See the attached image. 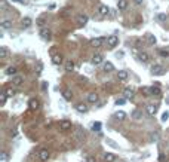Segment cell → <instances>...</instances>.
<instances>
[{
  "mask_svg": "<svg viewBox=\"0 0 169 162\" xmlns=\"http://www.w3.org/2000/svg\"><path fill=\"white\" fill-rule=\"evenodd\" d=\"M119 45V37L117 36H108L107 37V46L108 48H116Z\"/></svg>",
  "mask_w": 169,
  "mask_h": 162,
  "instance_id": "obj_1",
  "label": "cell"
},
{
  "mask_svg": "<svg viewBox=\"0 0 169 162\" xmlns=\"http://www.w3.org/2000/svg\"><path fill=\"white\" fill-rule=\"evenodd\" d=\"M104 40H105V37H94V39L91 40V45L94 48H100V46H102Z\"/></svg>",
  "mask_w": 169,
  "mask_h": 162,
  "instance_id": "obj_2",
  "label": "cell"
},
{
  "mask_svg": "<svg viewBox=\"0 0 169 162\" xmlns=\"http://www.w3.org/2000/svg\"><path fill=\"white\" fill-rule=\"evenodd\" d=\"M151 73L153 74H157V76H160V74H163L165 73V69L162 67L160 64H154V65H151Z\"/></svg>",
  "mask_w": 169,
  "mask_h": 162,
  "instance_id": "obj_3",
  "label": "cell"
},
{
  "mask_svg": "<svg viewBox=\"0 0 169 162\" xmlns=\"http://www.w3.org/2000/svg\"><path fill=\"white\" fill-rule=\"evenodd\" d=\"M37 156H39V159H40L42 162H48V159H49V152H48L46 149H42Z\"/></svg>",
  "mask_w": 169,
  "mask_h": 162,
  "instance_id": "obj_4",
  "label": "cell"
},
{
  "mask_svg": "<svg viewBox=\"0 0 169 162\" xmlns=\"http://www.w3.org/2000/svg\"><path fill=\"white\" fill-rule=\"evenodd\" d=\"M40 37L45 39V40H50L52 33H50V30H48V28H40Z\"/></svg>",
  "mask_w": 169,
  "mask_h": 162,
  "instance_id": "obj_5",
  "label": "cell"
},
{
  "mask_svg": "<svg viewBox=\"0 0 169 162\" xmlns=\"http://www.w3.org/2000/svg\"><path fill=\"white\" fill-rule=\"evenodd\" d=\"M102 61H104V57L101 55V54H95V55L92 57V61H91V63H92L94 65H100Z\"/></svg>",
  "mask_w": 169,
  "mask_h": 162,
  "instance_id": "obj_6",
  "label": "cell"
},
{
  "mask_svg": "<svg viewBox=\"0 0 169 162\" xmlns=\"http://www.w3.org/2000/svg\"><path fill=\"white\" fill-rule=\"evenodd\" d=\"M88 21H89V18H88V15H85V14H82V15H79V16H77V24L80 25V27L86 25Z\"/></svg>",
  "mask_w": 169,
  "mask_h": 162,
  "instance_id": "obj_7",
  "label": "cell"
},
{
  "mask_svg": "<svg viewBox=\"0 0 169 162\" xmlns=\"http://www.w3.org/2000/svg\"><path fill=\"white\" fill-rule=\"evenodd\" d=\"M145 111H147L150 116H154L156 113H157V107H156L154 104H148V106L145 107Z\"/></svg>",
  "mask_w": 169,
  "mask_h": 162,
  "instance_id": "obj_8",
  "label": "cell"
},
{
  "mask_svg": "<svg viewBox=\"0 0 169 162\" xmlns=\"http://www.w3.org/2000/svg\"><path fill=\"white\" fill-rule=\"evenodd\" d=\"M22 82H24V79L21 76H18V74H15L14 77H12V85H15V86H21Z\"/></svg>",
  "mask_w": 169,
  "mask_h": 162,
  "instance_id": "obj_9",
  "label": "cell"
},
{
  "mask_svg": "<svg viewBox=\"0 0 169 162\" xmlns=\"http://www.w3.org/2000/svg\"><path fill=\"white\" fill-rule=\"evenodd\" d=\"M128 77H129L128 71H125V70H119V73H117V79H119V80L125 82V80H128Z\"/></svg>",
  "mask_w": 169,
  "mask_h": 162,
  "instance_id": "obj_10",
  "label": "cell"
},
{
  "mask_svg": "<svg viewBox=\"0 0 169 162\" xmlns=\"http://www.w3.org/2000/svg\"><path fill=\"white\" fill-rule=\"evenodd\" d=\"M62 97H64L65 101H71V100H73V92H71L70 89H64V91H62Z\"/></svg>",
  "mask_w": 169,
  "mask_h": 162,
  "instance_id": "obj_11",
  "label": "cell"
},
{
  "mask_svg": "<svg viewBox=\"0 0 169 162\" xmlns=\"http://www.w3.org/2000/svg\"><path fill=\"white\" fill-rule=\"evenodd\" d=\"M131 116H132V119L139 120V119H142V111H141V110H138V109H135V110L131 113Z\"/></svg>",
  "mask_w": 169,
  "mask_h": 162,
  "instance_id": "obj_12",
  "label": "cell"
},
{
  "mask_svg": "<svg viewBox=\"0 0 169 162\" xmlns=\"http://www.w3.org/2000/svg\"><path fill=\"white\" fill-rule=\"evenodd\" d=\"M110 12V8L107 5H100V8H98V14L101 15H107Z\"/></svg>",
  "mask_w": 169,
  "mask_h": 162,
  "instance_id": "obj_13",
  "label": "cell"
},
{
  "mask_svg": "<svg viewBox=\"0 0 169 162\" xmlns=\"http://www.w3.org/2000/svg\"><path fill=\"white\" fill-rule=\"evenodd\" d=\"M60 128H61L62 131L70 130V128H71V122H70V120H62V122L60 124Z\"/></svg>",
  "mask_w": 169,
  "mask_h": 162,
  "instance_id": "obj_14",
  "label": "cell"
},
{
  "mask_svg": "<svg viewBox=\"0 0 169 162\" xmlns=\"http://www.w3.org/2000/svg\"><path fill=\"white\" fill-rule=\"evenodd\" d=\"M76 110H77L79 113H86V111H88V106H86V104H83V103H79L77 106H76Z\"/></svg>",
  "mask_w": 169,
  "mask_h": 162,
  "instance_id": "obj_15",
  "label": "cell"
},
{
  "mask_svg": "<svg viewBox=\"0 0 169 162\" xmlns=\"http://www.w3.org/2000/svg\"><path fill=\"white\" fill-rule=\"evenodd\" d=\"M28 106H30V109H31V110H36V109H39V106H40V103L37 101L36 98H33V100H30V103H28Z\"/></svg>",
  "mask_w": 169,
  "mask_h": 162,
  "instance_id": "obj_16",
  "label": "cell"
},
{
  "mask_svg": "<svg viewBox=\"0 0 169 162\" xmlns=\"http://www.w3.org/2000/svg\"><path fill=\"white\" fill-rule=\"evenodd\" d=\"M138 58H139V61H142V63H148V61H150V55H148L147 52H141V54L138 55Z\"/></svg>",
  "mask_w": 169,
  "mask_h": 162,
  "instance_id": "obj_17",
  "label": "cell"
},
{
  "mask_svg": "<svg viewBox=\"0 0 169 162\" xmlns=\"http://www.w3.org/2000/svg\"><path fill=\"white\" fill-rule=\"evenodd\" d=\"M98 100H100V97H98L95 92H94V94H89V97H88V101L91 103V104H95V103H98Z\"/></svg>",
  "mask_w": 169,
  "mask_h": 162,
  "instance_id": "obj_18",
  "label": "cell"
},
{
  "mask_svg": "<svg viewBox=\"0 0 169 162\" xmlns=\"http://www.w3.org/2000/svg\"><path fill=\"white\" fill-rule=\"evenodd\" d=\"M104 161L105 162H114L116 161V155H113V153H105V155H104Z\"/></svg>",
  "mask_w": 169,
  "mask_h": 162,
  "instance_id": "obj_19",
  "label": "cell"
},
{
  "mask_svg": "<svg viewBox=\"0 0 169 162\" xmlns=\"http://www.w3.org/2000/svg\"><path fill=\"white\" fill-rule=\"evenodd\" d=\"M114 118H116L117 120H125V119H126V113H125V111H122V110H120V111H116V113H114Z\"/></svg>",
  "mask_w": 169,
  "mask_h": 162,
  "instance_id": "obj_20",
  "label": "cell"
},
{
  "mask_svg": "<svg viewBox=\"0 0 169 162\" xmlns=\"http://www.w3.org/2000/svg\"><path fill=\"white\" fill-rule=\"evenodd\" d=\"M117 8H119L120 10H125L128 8V0H119V2H117Z\"/></svg>",
  "mask_w": 169,
  "mask_h": 162,
  "instance_id": "obj_21",
  "label": "cell"
},
{
  "mask_svg": "<svg viewBox=\"0 0 169 162\" xmlns=\"http://www.w3.org/2000/svg\"><path fill=\"white\" fill-rule=\"evenodd\" d=\"M0 25H2V28H3V30H8V28L12 27V21H9V19H3Z\"/></svg>",
  "mask_w": 169,
  "mask_h": 162,
  "instance_id": "obj_22",
  "label": "cell"
},
{
  "mask_svg": "<svg viewBox=\"0 0 169 162\" xmlns=\"http://www.w3.org/2000/svg\"><path fill=\"white\" fill-rule=\"evenodd\" d=\"M52 61H54V64H62V57L60 55V54H55L54 57H52Z\"/></svg>",
  "mask_w": 169,
  "mask_h": 162,
  "instance_id": "obj_23",
  "label": "cell"
},
{
  "mask_svg": "<svg viewBox=\"0 0 169 162\" xmlns=\"http://www.w3.org/2000/svg\"><path fill=\"white\" fill-rule=\"evenodd\" d=\"M8 55H9V49L6 46H2L0 48V58H6Z\"/></svg>",
  "mask_w": 169,
  "mask_h": 162,
  "instance_id": "obj_24",
  "label": "cell"
},
{
  "mask_svg": "<svg viewBox=\"0 0 169 162\" xmlns=\"http://www.w3.org/2000/svg\"><path fill=\"white\" fill-rule=\"evenodd\" d=\"M114 70V65L111 64L110 61H105L104 63V71H113Z\"/></svg>",
  "mask_w": 169,
  "mask_h": 162,
  "instance_id": "obj_25",
  "label": "cell"
},
{
  "mask_svg": "<svg viewBox=\"0 0 169 162\" xmlns=\"http://www.w3.org/2000/svg\"><path fill=\"white\" fill-rule=\"evenodd\" d=\"M65 70H67V71H73L74 70V63L73 61H65Z\"/></svg>",
  "mask_w": 169,
  "mask_h": 162,
  "instance_id": "obj_26",
  "label": "cell"
},
{
  "mask_svg": "<svg viewBox=\"0 0 169 162\" xmlns=\"http://www.w3.org/2000/svg\"><path fill=\"white\" fill-rule=\"evenodd\" d=\"M45 23H46V15H42V16H39V18L36 19V24L37 25H45Z\"/></svg>",
  "mask_w": 169,
  "mask_h": 162,
  "instance_id": "obj_27",
  "label": "cell"
},
{
  "mask_svg": "<svg viewBox=\"0 0 169 162\" xmlns=\"http://www.w3.org/2000/svg\"><path fill=\"white\" fill-rule=\"evenodd\" d=\"M159 83H156V86H151L150 88V92L153 94V95H160V88L157 86Z\"/></svg>",
  "mask_w": 169,
  "mask_h": 162,
  "instance_id": "obj_28",
  "label": "cell"
},
{
  "mask_svg": "<svg viewBox=\"0 0 169 162\" xmlns=\"http://www.w3.org/2000/svg\"><path fill=\"white\" fill-rule=\"evenodd\" d=\"M123 95H125V98H132L133 97V91L131 88H126L123 91Z\"/></svg>",
  "mask_w": 169,
  "mask_h": 162,
  "instance_id": "obj_29",
  "label": "cell"
},
{
  "mask_svg": "<svg viewBox=\"0 0 169 162\" xmlns=\"http://www.w3.org/2000/svg\"><path fill=\"white\" fill-rule=\"evenodd\" d=\"M147 42H148V45H156L157 40H156V37L153 36V34H148V36H147Z\"/></svg>",
  "mask_w": 169,
  "mask_h": 162,
  "instance_id": "obj_30",
  "label": "cell"
},
{
  "mask_svg": "<svg viewBox=\"0 0 169 162\" xmlns=\"http://www.w3.org/2000/svg\"><path fill=\"white\" fill-rule=\"evenodd\" d=\"M6 74L15 76V74H16V67H9V69H6Z\"/></svg>",
  "mask_w": 169,
  "mask_h": 162,
  "instance_id": "obj_31",
  "label": "cell"
},
{
  "mask_svg": "<svg viewBox=\"0 0 169 162\" xmlns=\"http://www.w3.org/2000/svg\"><path fill=\"white\" fill-rule=\"evenodd\" d=\"M31 18H28V16H25V18L22 19V25L24 27H30V25H31Z\"/></svg>",
  "mask_w": 169,
  "mask_h": 162,
  "instance_id": "obj_32",
  "label": "cell"
},
{
  "mask_svg": "<svg viewBox=\"0 0 169 162\" xmlns=\"http://www.w3.org/2000/svg\"><path fill=\"white\" fill-rule=\"evenodd\" d=\"M6 98H8V95H6V92H5V94H0V104H2V106H5V103H6Z\"/></svg>",
  "mask_w": 169,
  "mask_h": 162,
  "instance_id": "obj_33",
  "label": "cell"
},
{
  "mask_svg": "<svg viewBox=\"0 0 169 162\" xmlns=\"http://www.w3.org/2000/svg\"><path fill=\"white\" fill-rule=\"evenodd\" d=\"M91 128H92V131H100V130H101V124H100V122H96V124H92Z\"/></svg>",
  "mask_w": 169,
  "mask_h": 162,
  "instance_id": "obj_34",
  "label": "cell"
},
{
  "mask_svg": "<svg viewBox=\"0 0 169 162\" xmlns=\"http://www.w3.org/2000/svg\"><path fill=\"white\" fill-rule=\"evenodd\" d=\"M150 140H151V141H157V140H159V134H157V132H151V134H150Z\"/></svg>",
  "mask_w": 169,
  "mask_h": 162,
  "instance_id": "obj_35",
  "label": "cell"
},
{
  "mask_svg": "<svg viewBox=\"0 0 169 162\" xmlns=\"http://www.w3.org/2000/svg\"><path fill=\"white\" fill-rule=\"evenodd\" d=\"M5 92H6V95H8V97H14V95H15V91L12 88H8Z\"/></svg>",
  "mask_w": 169,
  "mask_h": 162,
  "instance_id": "obj_36",
  "label": "cell"
},
{
  "mask_svg": "<svg viewBox=\"0 0 169 162\" xmlns=\"http://www.w3.org/2000/svg\"><path fill=\"white\" fill-rule=\"evenodd\" d=\"M165 19H166V14H162V12L157 14V21H165Z\"/></svg>",
  "mask_w": 169,
  "mask_h": 162,
  "instance_id": "obj_37",
  "label": "cell"
},
{
  "mask_svg": "<svg viewBox=\"0 0 169 162\" xmlns=\"http://www.w3.org/2000/svg\"><path fill=\"white\" fill-rule=\"evenodd\" d=\"M160 55H162V57H166V58H168V57H169V51H165V49H160Z\"/></svg>",
  "mask_w": 169,
  "mask_h": 162,
  "instance_id": "obj_38",
  "label": "cell"
},
{
  "mask_svg": "<svg viewBox=\"0 0 169 162\" xmlns=\"http://www.w3.org/2000/svg\"><path fill=\"white\" fill-rule=\"evenodd\" d=\"M168 118H169V113H168V111H165L163 115H162V120H163V122H166V120H168Z\"/></svg>",
  "mask_w": 169,
  "mask_h": 162,
  "instance_id": "obj_39",
  "label": "cell"
},
{
  "mask_svg": "<svg viewBox=\"0 0 169 162\" xmlns=\"http://www.w3.org/2000/svg\"><path fill=\"white\" fill-rule=\"evenodd\" d=\"M42 70H43V65H42V63H37V73L40 74Z\"/></svg>",
  "mask_w": 169,
  "mask_h": 162,
  "instance_id": "obj_40",
  "label": "cell"
},
{
  "mask_svg": "<svg viewBox=\"0 0 169 162\" xmlns=\"http://www.w3.org/2000/svg\"><path fill=\"white\" fill-rule=\"evenodd\" d=\"M6 161H8V153L3 152L2 153V162H6Z\"/></svg>",
  "mask_w": 169,
  "mask_h": 162,
  "instance_id": "obj_41",
  "label": "cell"
},
{
  "mask_svg": "<svg viewBox=\"0 0 169 162\" xmlns=\"http://www.w3.org/2000/svg\"><path fill=\"white\" fill-rule=\"evenodd\" d=\"M125 101H126V100L120 98V100H116V104H117V106H122V104H125Z\"/></svg>",
  "mask_w": 169,
  "mask_h": 162,
  "instance_id": "obj_42",
  "label": "cell"
},
{
  "mask_svg": "<svg viewBox=\"0 0 169 162\" xmlns=\"http://www.w3.org/2000/svg\"><path fill=\"white\" fill-rule=\"evenodd\" d=\"M86 162H96V161H95V158H92V156H88V158H86Z\"/></svg>",
  "mask_w": 169,
  "mask_h": 162,
  "instance_id": "obj_43",
  "label": "cell"
},
{
  "mask_svg": "<svg viewBox=\"0 0 169 162\" xmlns=\"http://www.w3.org/2000/svg\"><path fill=\"white\" fill-rule=\"evenodd\" d=\"M46 88H48V83H46V82H43V83H42V89H43V91H45Z\"/></svg>",
  "mask_w": 169,
  "mask_h": 162,
  "instance_id": "obj_44",
  "label": "cell"
},
{
  "mask_svg": "<svg viewBox=\"0 0 169 162\" xmlns=\"http://www.w3.org/2000/svg\"><path fill=\"white\" fill-rule=\"evenodd\" d=\"M133 2H135L137 5H141V3H142V2H144V0H133Z\"/></svg>",
  "mask_w": 169,
  "mask_h": 162,
  "instance_id": "obj_45",
  "label": "cell"
},
{
  "mask_svg": "<svg viewBox=\"0 0 169 162\" xmlns=\"http://www.w3.org/2000/svg\"><path fill=\"white\" fill-rule=\"evenodd\" d=\"M12 2H16V3H24V0H12Z\"/></svg>",
  "mask_w": 169,
  "mask_h": 162,
  "instance_id": "obj_46",
  "label": "cell"
},
{
  "mask_svg": "<svg viewBox=\"0 0 169 162\" xmlns=\"http://www.w3.org/2000/svg\"><path fill=\"white\" fill-rule=\"evenodd\" d=\"M123 162H125V161H123Z\"/></svg>",
  "mask_w": 169,
  "mask_h": 162,
  "instance_id": "obj_47",
  "label": "cell"
}]
</instances>
